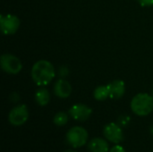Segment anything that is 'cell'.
<instances>
[{
    "instance_id": "17",
    "label": "cell",
    "mask_w": 153,
    "mask_h": 152,
    "mask_svg": "<svg viewBox=\"0 0 153 152\" xmlns=\"http://www.w3.org/2000/svg\"><path fill=\"white\" fill-rule=\"evenodd\" d=\"M9 99H10V101L13 102V103H17V102L20 101L21 96H20V94H19L18 92H15V91H14V92H12V93L10 94Z\"/></svg>"
},
{
    "instance_id": "7",
    "label": "cell",
    "mask_w": 153,
    "mask_h": 152,
    "mask_svg": "<svg viewBox=\"0 0 153 152\" xmlns=\"http://www.w3.org/2000/svg\"><path fill=\"white\" fill-rule=\"evenodd\" d=\"M103 134L108 141L116 144H118L124 139L122 127L118 124L115 123H109L106 125L103 129Z\"/></svg>"
},
{
    "instance_id": "22",
    "label": "cell",
    "mask_w": 153,
    "mask_h": 152,
    "mask_svg": "<svg viewBox=\"0 0 153 152\" xmlns=\"http://www.w3.org/2000/svg\"><path fill=\"white\" fill-rule=\"evenodd\" d=\"M152 96H153V90H152Z\"/></svg>"
},
{
    "instance_id": "5",
    "label": "cell",
    "mask_w": 153,
    "mask_h": 152,
    "mask_svg": "<svg viewBox=\"0 0 153 152\" xmlns=\"http://www.w3.org/2000/svg\"><path fill=\"white\" fill-rule=\"evenodd\" d=\"M21 21L14 14H2L0 16V29L4 35L14 34L20 28Z\"/></svg>"
},
{
    "instance_id": "1",
    "label": "cell",
    "mask_w": 153,
    "mask_h": 152,
    "mask_svg": "<svg viewBox=\"0 0 153 152\" xmlns=\"http://www.w3.org/2000/svg\"><path fill=\"white\" fill-rule=\"evenodd\" d=\"M31 79L34 83L39 87L48 85L56 76V70L54 65L48 60L37 61L30 71Z\"/></svg>"
},
{
    "instance_id": "20",
    "label": "cell",
    "mask_w": 153,
    "mask_h": 152,
    "mask_svg": "<svg viewBox=\"0 0 153 152\" xmlns=\"http://www.w3.org/2000/svg\"><path fill=\"white\" fill-rule=\"evenodd\" d=\"M150 132H151V133L153 135V125L150 127Z\"/></svg>"
},
{
    "instance_id": "4",
    "label": "cell",
    "mask_w": 153,
    "mask_h": 152,
    "mask_svg": "<svg viewBox=\"0 0 153 152\" xmlns=\"http://www.w3.org/2000/svg\"><path fill=\"white\" fill-rule=\"evenodd\" d=\"M2 70L8 74H18L22 69V61L14 55L3 54L0 57Z\"/></svg>"
},
{
    "instance_id": "15",
    "label": "cell",
    "mask_w": 153,
    "mask_h": 152,
    "mask_svg": "<svg viewBox=\"0 0 153 152\" xmlns=\"http://www.w3.org/2000/svg\"><path fill=\"white\" fill-rule=\"evenodd\" d=\"M130 116H126V115H123L120 116L117 119V124L121 126V127H126L129 124H130Z\"/></svg>"
},
{
    "instance_id": "18",
    "label": "cell",
    "mask_w": 153,
    "mask_h": 152,
    "mask_svg": "<svg viewBox=\"0 0 153 152\" xmlns=\"http://www.w3.org/2000/svg\"><path fill=\"white\" fill-rule=\"evenodd\" d=\"M137 2L142 6H152V5H153V0H137Z\"/></svg>"
},
{
    "instance_id": "12",
    "label": "cell",
    "mask_w": 153,
    "mask_h": 152,
    "mask_svg": "<svg viewBox=\"0 0 153 152\" xmlns=\"http://www.w3.org/2000/svg\"><path fill=\"white\" fill-rule=\"evenodd\" d=\"M35 101L37 102L38 105L44 107L48 105L50 101V93L49 91L44 88L40 87L36 92H35Z\"/></svg>"
},
{
    "instance_id": "11",
    "label": "cell",
    "mask_w": 153,
    "mask_h": 152,
    "mask_svg": "<svg viewBox=\"0 0 153 152\" xmlns=\"http://www.w3.org/2000/svg\"><path fill=\"white\" fill-rule=\"evenodd\" d=\"M109 149L108 143L102 138H94L90 141L88 150L90 152H108Z\"/></svg>"
},
{
    "instance_id": "8",
    "label": "cell",
    "mask_w": 153,
    "mask_h": 152,
    "mask_svg": "<svg viewBox=\"0 0 153 152\" xmlns=\"http://www.w3.org/2000/svg\"><path fill=\"white\" fill-rule=\"evenodd\" d=\"M92 114V109L84 104H75L69 109V115L76 121L83 122L88 120Z\"/></svg>"
},
{
    "instance_id": "3",
    "label": "cell",
    "mask_w": 153,
    "mask_h": 152,
    "mask_svg": "<svg viewBox=\"0 0 153 152\" xmlns=\"http://www.w3.org/2000/svg\"><path fill=\"white\" fill-rule=\"evenodd\" d=\"M88 132L82 126H74L66 133V142L73 148H80L86 144L88 141Z\"/></svg>"
},
{
    "instance_id": "21",
    "label": "cell",
    "mask_w": 153,
    "mask_h": 152,
    "mask_svg": "<svg viewBox=\"0 0 153 152\" xmlns=\"http://www.w3.org/2000/svg\"><path fill=\"white\" fill-rule=\"evenodd\" d=\"M64 152H76L75 151H73V150H66Z\"/></svg>"
},
{
    "instance_id": "2",
    "label": "cell",
    "mask_w": 153,
    "mask_h": 152,
    "mask_svg": "<svg viewBox=\"0 0 153 152\" xmlns=\"http://www.w3.org/2000/svg\"><path fill=\"white\" fill-rule=\"evenodd\" d=\"M132 111L139 116H146L153 111V96L148 93H139L131 101Z\"/></svg>"
},
{
    "instance_id": "19",
    "label": "cell",
    "mask_w": 153,
    "mask_h": 152,
    "mask_svg": "<svg viewBox=\"0 0 153 152\" xmlns=\"http://www.w3.org/2000/svg\"><path fill=\"white\" fill-rule=\"evenodd\" d=\"M109 152H126L125 149L120 146V145H116L113 148H111V150L109 151Z\"/></svg>"
},
{
    "instance_id": "14",
    "label": "cell",
    "mask_w": 153,
    "mask_h": 152,
    "mask_svg": "<svg viewBox=\"0 0 153 152\" xmlns=\"http://www.w3.org/2000/svg\"><path fill=\"white\" fill-rule=\"evenodd\" d=\"M68 115L65 112H58L55 115L53 118V122L57 126H63L67 124L68 122Z\"/></svg>"
},
{
    "instance_id": "16",
    "label": "cell",
    "mask_w": 153,
    "mask_h": 152,
    "mask_svg": "<svg viewBox=\"0 0 153 152\" xmlns=\"http://www.w3.org/2000/svg\"><path fill=\"white\" fill-rule=\"evenodd\" d=\"M69 74V69L66 65H61L58 68V75L62 78H65Z\"/></svg>"
},
{
    "instance_id": "13",
    "label": "cell",
    "mask_w": 153,
    "mask_h": 152,
    "mask_svg": "<svg viewBox=\"0 0 153 152\" xmlns=\"http://www.w3.org/2000/svg\"><path fill=\"white\" fill-rule=\"evenodd\" d=\"M93 97L96 100H99V101L106 100L108 98H109V92H108V86H105V85L98 86L93 91Z\"/></svg>"
},
{
    "instance_id": "10",
    "label": "cell",
    "mask_w": 153,
    "mask_h": 152,
    "mask_svg": "<svg viewBox=\"0 0 153 152\" xmlns=\"http://www.w3.org/2000/svg\"><path fill=\"white\" fill-rule=\"evenodd\" d=\"M109 98L112 99H119L126 93V84L122 80H115L108 85Z\"/></svg>"
},
{
    "instance_id": "9",
    "label": "cell",
    "mask_w": 153,
    "mask_h": 152,
    "mask_svg": "<svg viewBox=\"0 0 153 152\" xmlns=\"http://www.w3.org/2000/svg\"><path fill=\"white\" fill-rule=\"evenodd\" d=\"M72 85L65 78L57 80L54 85V93L60 99H66L72 94Z\"/></svg>"
},
{
    "instance_id": "6",
    "label": "cell",
    "mask_w": 153,
    "mask_h": 152,
    "mask_svg": "<svg viewBox=\"0 0 153 152\" xmlns=\"http://www.w3.org/2000/svg\"><path fill=\"white\" fill-rule=\"evenodd\" d=\"M29 118V110L26 105H18L11 109L8 115V121L13 126H21Z\"/></svg>"
}]
</instances>
